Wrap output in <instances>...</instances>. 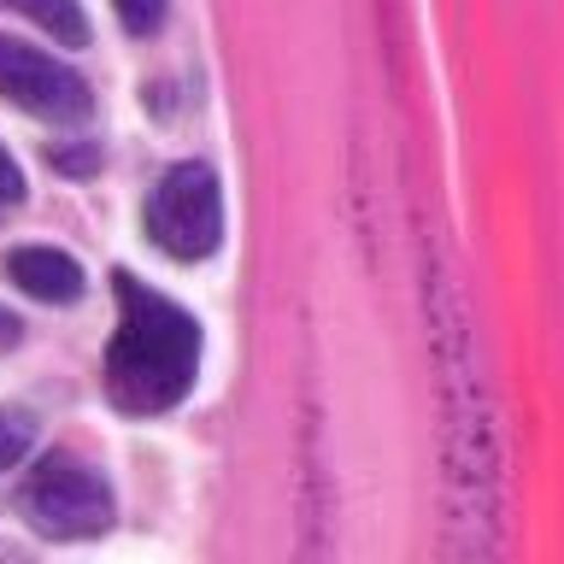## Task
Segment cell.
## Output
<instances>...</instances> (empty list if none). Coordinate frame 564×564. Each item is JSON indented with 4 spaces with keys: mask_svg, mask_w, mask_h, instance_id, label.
Here are the masks:
<instances>
[{
    "mask_svg": "<svg viewBox=\"0 0 564 564\" xmlns=\"http://www.w3.org/2000/svg\"><path fill=\"white\" fill-rule=\"evenodd\" d=\"M118 329L106 347V394L130 417H159L200 377V324L176 306V300L153 294L148 282L118 271Z\"/></svg>",
    "mask_w": 564,
    "mask_h": 564,
    "instance_id": "6da1fadb",
    "label": "cell"
},
{
    "mask_svg": "<svg viewBox=\"0 0 564 564\" xmlns=\"http://www.w3.org/2000/svg\"><path fill=\"white\" fill-rule=\"evenodd\" d=\"M148 236L159 253L171 259H212L224 247V188L218 171L200 165V159H183L159 176L153 200H148Z\"/></svg>",
    "mask_w": 564,
    "mask_h": 564,
    "instance_id": "7a4b0ae2",
    "label": "cell"
},
{
    "mask_svg": "<svg viewBox=\"0 0 564 564\" xmlns=\"http://www.w3.org/2000/svg\"><path fill=\"white\" fill-rule=\"evenodd\" d=\"M18 506H24L30 529H42L47 541H88L100 529H112V488L77 453H47L30 470Z\"/></svg>",
    "mask_w": 564,
    "mask_h": 564,
    "instance_id": "3957f363",
    "label": "cell"
},
{
    "mask_svg": "<svg viewBox=\"0 0 564 564\" xmlns=\"http://www.w3.org/2000/svg\"><path fill=\"white\" fill-rule=\"evenodd\" d=\"M0 100H12L18 112L47 118V123H77V118H88V106H95L88 83L65 59L12 42V35H0Z\"/></svg>",
    "mask_w": 564,
    "mask_h": 564,
    "instance_id": "277c9868",
    "label": "cell"
},
{
    "mask_svg": "<svg viewBox=\"0 0 564 564\" xmlns=\"http://www.w3.org/2000/svg\"><path fill=\"white\" fill-rule=\"evenodd\" d=\"M7 276L24 294L47 300V306H70V300H83V264L70 253H59V247H18V253L7 259Z\"/></svg>",
    "mask_w": 564,
    "mask_h": 564,
    "instance_id": "5b68a950",
    "label": "cell"
},
{
    "mask_svg": "<svg viewBox=\"0 0 564 564\" xmlns=\"http://www.w3.org/2000/svg\"><path fill=\"white\" fill-rule=\"evenodd\" d=\"M0 7L18 12V18H30V24L47 30L59 47H83L88 42V18H83L77 0H0Z\"/></svg>",
    "mask_w": 564,
    "mask_h": 564,
    "instance_id": "8992f818",
    "label": "cell"
},
{
    "mask_svg": "<svg viewBox=\"0 0 564 564\" xmlns=\"http://www.w3.org/2000/svg\"><path fill=\"white\" fill-rule=\"evenodd\" d=\"M35 441V417L30 412H0V470H12Z\"/></svg>",
    "mask_w": 564,
    "mask_h": 564,
    "instance_id": "52a82bcc",
    "label": "cell"
},
{
    "mask_svg": "<svg viewBox=\"0 0 564 564\" xmlns=\"http://www.w3.org/2000/svg\"><path fill=\"white\" fill-rule=\"evenodd\" d=\"M118 18H123V30L130 35H153L159 24H165V12H171V0H112Z\"/></svg>",
    "mask_w": 564,
    "mask_h": 564,
    "instance_id": "ba28073f",
    "label": "cell"
},
{
    "mask_svg": "<svg viewBox=\"0 0 564 564\" xmlns=\"http://www.w3.org/2000/svg\"><path fill=\"white\" fill-rule=\"evenodd\" d=\"M18 206H24V171H18V159L0 148V218L18 212Z\"/></svg>",
    "mask_w": 564,
    "mask_h": 564,
    "instance_id": "9c48e42d",
    "label": "cell"
},
{
    "mask_svg": "<svg viewBox=\"0 0 564 564\" xmlns=\"http://www.w3.org/2000/svg\"><path fill=\"white\" fill-rule=\"evenodd\" d=\"M18 341H24V324H18V317H12L7 306H0V352L18 347Z\"/></svg>",
    "mask_w": 564,
    "mask_h": 564,
    "instance_id": "30bf717a",
    "label": "cell"
}]
</instances>
